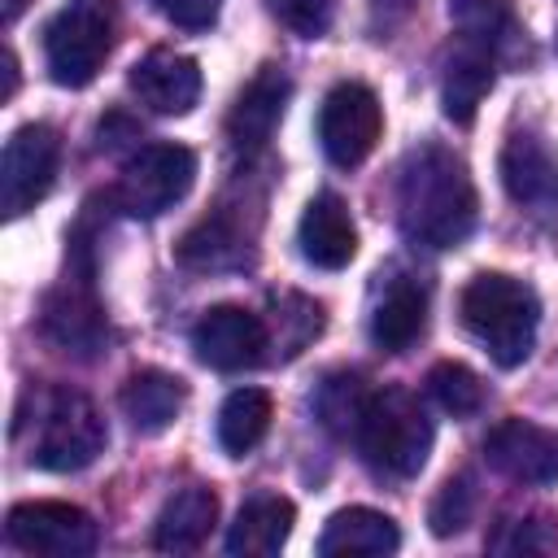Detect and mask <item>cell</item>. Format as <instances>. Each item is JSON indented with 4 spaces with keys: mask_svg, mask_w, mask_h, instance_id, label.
Returning <instances> with one entry per match:
<instances>
[{
    "mask_svg": "<svg viewBox=\"0 0 558 558\" xmlns=\"http://www.w3.org/2000/svg\"><path fill=\"white\" fill-rule=\"evenodd\" d=\"M397 218L414 244L458 248L480 218L466 161L445 144H418L397 170Z\"/></svg>",
    "mask_w": 558,
    "mask_h": 558,
    "instance_id": "obj_1",
    "label": "cell"
},
{
    "mask_svg": "<svg viewBox=\"0 0 558 558\" xmlns=\"http://www.w3.org/2000/svg\"><path fill=\"white\" fill-rule=\"evenodd\" d=\"M462 323L466 331L484 344V353L497 366H519L527 362L532 344H536V327H541V301L532 292V283L501 275V270H480L466 288H462Z\"/></svg>",
    "mask_w": 558,
    "mask_h": 558,
    "instance_id": "obj_2",
    "label": "cell"
},
{
    "mask_svg": "<svg viewBox=\"0 0 558 558\" xmlns=\"http://www.w3.org/2000/svg\"><path fill=\"white\" fill-rule=\"evenodd\" d=\"M353 440L379 475L410 480V475L423 471V462L432 453V418H427V410L418 405L414 392L384 388V392H371Z\"/></svg>",
    "mask_w": 558,
    "mask_h": 558,
    "instance_id": "obj_3",
    "label": "cell"
},
{
    "mask_svg": "<svg viewBox=\"0 0 558 558\" xmlns=\"http://www.w3.org/2000/svg\"><path fill=\"white\" fill-rule=\"evenodd\" d=\"M109 432L92 397L74 388H48L35 397V440H31V462L44 471H83L96 462L105 449Z\"/></svg>",
    "mask_w": 558,
    "mask_h": 558,
    "instance_id": "obj_4",
    "label": "cell"
},
{
    "mask_svg": "<svg viewBox=\"0 0 558 558\" xmlns=\"http://www.w3.org/2000/svg\"><path fill=\"white\" fill-rule=\"evenodd\" d=\"M118 31V4L113 0H70L57 9V17L44 26V57L48 74L61 87H87L105 57L113 52Z\"/></svg>",
    "mask_w": 558,
    "mask_h": 558,
    "instance_id": "obj_5",
    "label": "cell"
},
{
    "mask_svg": "<svg viewBox=\"0 0 558 558\" xmlns=\"http://www.w3.org/2000/svg\"><path fill=\"white\" fill-rule=\"evenodd\" d=\"M196 179V153L183 144H144L113 187V201L131 218H157L174 209Z\"/></svg>",
    "mask_w": 558,
    "mask_h": 558,
    "instance_id": "obj_6",
    "label": "cell"
},
{
    "mask_svg": "<svg viewBox=\"0 0 558 558\" xmlns=\"http://www.w3.org/2000/svg\"><path fill=\"white\" fill-rule=\"evenodd\" d=\"M384 135V109H379V96L366 87V83H336L327 96H323V109H318V144L327 153L331 166L340 170H353L362 166L375 144Z\"/></svg>",
    "mask_w": 558,
    "mask_h": 558,
    "instance_id": "obj_7",
    "label": "cell"
},
{
    "mask_svg": "<svg viewBox=\"0 0 558 558\" xmlns=\"http://www.w3.org/2000/svg\"><path fill=\"white\" fill-rule=\"evenodd\" d=\"M57 161H61V140L48 122H26L4 140V153H0L4 218H22L48 196V187L57 179Z\"/></svg>",
    "mask_w": 558,
    "mask_h": 558,
    "instance_id": "obj_8",
    "label": "cell"
},
{
    "mask_svg": "<svg viewBox=\"0 0 558 558\" xmlns=\"http://www.w3.org/2000/svg\"><path fill=\"white\" fill-rule=\"evenodd\" d=\"M4 536L22 554L83 558L100 545V527L87 510L70 501H22L4 514Z\"/></svg>",
    "mask_w": 558,
    "mask_h": 558,
    "instance_id": "obj_9",
    "label": "cell"
},
{
    "mask_svg": "<svg viewBox=\"0 0 558 558\" xmlns=\"http://www.w3.org/2000/svg\"><path fill=\"white\" fill-rule=\"evenodd\" d=\"M501 187L506 196L541 218V222H558V153L536 135V131H514L501 148Z\"/></svg>",
    "mask_w": 558,
    "mask_h": 558,
    "instance_id": "obj_10",
    "label": "cell"
},
{
    "mask_svg": "<svg viewBox=\"0 0 558 558\" xmlns=\"http://www.w3.org/2000/svg\"><path fill=\"white\" fill-rule=\"evenodd\" d=\"M192 349L214 371H248L266 357L270 331L244 305H209L192 327Z\"/></svg>",
    "mask_w": 558,
    "mask_h": 558,
    "instance_id": "obj_11",
    "label": "cell"
},
{
    "mask_svg": "<svg viewBox=\"0 0 558 558\" xmlns=\"http://www.w3.org/2000/svg\"><path fill=\"white\" fill-rule=\"evenodd\" d=\"M484 458L514 484H558V432L532 418H501L484 436Z\"/></svg>",
    "mask_w": 558,
    "mask_h": 558,
    "instance_id": "obj_12",
    "label": "cell"
},
{
    "mask_svg": "<svg viewBox=\"0 0 558 558\" xmlns=\"http://www.w3.org/2000/svg\"><path fill=\"white\" fill-rule=\"evenodd\" d=\"M39 331L61 349V353H74V357H96L109 327H105V314L87 288V279H70L61 288L48 292L44 301V314H39Z\"/></svg>",
    "mask_w": 558,
    "mask_h": 558,
    "instance_id": "obj_13",
    "label": "cell"
},
{
    "mask_svg": "<svg viewBox=\"0 0 558 558\" xmlns=\"http://www.w3.org/2000/svg\"><path fill=\"white\" fill-rule=\"evenodd\" d=\"M131 92L153 113L183 118L201 100V65L174 48H153L144 61L131 65Z\"/></svg>",
    "mask_w": 558,
    "mask_h": 558,
    "instance_id": "obj_14",
    "label": "cell"
},
{
    "mask_svg": "<svg viewBox=\"0 0 558 558\" xmlns=\"http://www.w3.org/2000/svg\"><path fill=\"white\" fill-rule=\"evenodd\" d=\"M288 96H292L288 74H283L279 65H262V70L244 83V92L235 96V105H231V113H227V135H231V144L244 148V153L266 148L270 135H275V126H279V118H283Z\"/></svg>",
    "mask_w": 558,
    "mask_h": 558,
    "instance_id": "obj_15",
    "label": "cell"
},
{
    "mask_svg": "<svg viewBox=\"0 0 558 558\" xmlns=\"http://www.w3.org/2000/svg\"><path fill=\"white\" fill-rule=\"evenodd\" d=\"M296 240H301V253H305L310 266H318V270H344L353 262V253H357V227H353L349 205L336 192L314 196L305 205V214H301Z\"/></svg>",
    "mask_w": 558,
    "mask_h": 558,
    "instance_id": "obj_16",
    "label": "cell"
},
{
    "mask_svg": "<svg viewBox=\"0 0 558 558\" xmlns=\"http://www.w3.org/2000/svg\"><path fill=\"white\" fill-rule=\"evenodd\" d=\"M296 510L279 493H257L235 510V523L227 527V554L231 558H275L292 536Z\"/></svg>",
    "mask_w": 558,
    "mask_h": 558,
    "instance_id": "obj_17",
    "label": "cell"
},
{
    "mask_svg": "<svg viewBox=\"0 0 558 558\" xmlns=\"http://www.w3.org/2000/svg\"><path fill=\"white\" fill-rule=\"evenodd\" d=\"M397 545H401L397 523L371 506L336 510L318 536L323 558H379V554H397Z\"/></svg>",
    "mask_w": 558,
    "mask_h": 558,
    "instance_id": "obj_18",
    "label": "cell"
},
{
    "mask_svg": "<svg viewBox=\"0 0 558 558\" xmlns=\"http://www.w3.org/2000/svg\"><path fill=\"white\" fill-rule=\"evenodd\" d=\"M214 523H218V493L205 488V484L179 488L153 523V545L161 554H192L209 541Z\"/></svg>",
    "mask_w": 558,
    "mask_h": 558,
    "instance_id": "obj_19",
    "label": "cell"
},
{
    "mask_svg": "<svg viewBox=\"0 0 558 558\" xmlns=\"http://www.w3.org/2000/svg\"><path fill=\"white\" fill-rule=\"evenodd\" d=\"M427 323V292L423 283H414L410 275H397L379 288V301L371 310V340L384 349V353H401L418 340Z\"/></svg>",
    "mask_w": 558,
    "mask_h": 558,
    "instance_id": "obj_20",
    "label": "cell"
},
{
    "mask_svg": "<svg viewBox=\"0 0 558 558\" xmlns=\"http://www.w3.org/2000/svg\"><path fill=\"white\" fill-rule=\"evenodd\" d=\"M118 401H122V414L131 418L135 432L157 436V432H166L179 418V410L187 401V384L179 375H170V371L148 366V371H135L122 384V397Z\"/></svg>",
    "mask_w": 558,
    "mask_h": 558,
    "instance_id": "obj_21",
    "label": "cell"
},
{
    "mask_svg": "<svg viewBox=\"0 0 558 558\" xmlns=\"http://www.w3.org/2000/svg\"><path fill=\"white\" fill-rule=\"evenodd\" d=\"M497 78V57H488L484 48L475 44H462L449 61H445V78H440V105H445V118L466 126L475 122L488 87Z\"/></svg>",
    "mask_w": 558,
    "mask_h": 558,
    "instance_id": "obj_22",
    "label": "cell"
},
{
    "mask_svg": "<svg viewBox=\"0 0 558 558\" xmlns=\"http://www.w3.org/2000/svg\"><path fill=\"white\" fill-rule=\"evenodd\" d=\"M449 17L466 44L484 48L497 61L523 52V26H519L510 0H449Z\"/></svg>",
    "mask_w": 558,
    "mask_h": 558,
    "instance_id": "obj_23",
    "label": "cell"
},
{
    "mask_svg": "<svg viewBox=\"0 0 558 558\" xmlns=\"http://www.w3.org/2000/svg\"><path fill=\"white\" fill-rule=\"evenodd\" d=\"M270 418H275V405L262 388H235L218 410V445L231 458H244L248 449L262 445Z\"/></svg>",
    "mask_w": 558,
    "mask_h": 558,
    "instance_id": "obj_24",
    "label": "cell"
},
{
    "mask_svg": "<svg viewBox=\"0 0 558 558\" xmlns=\"http://www.w3.org/2000/svg\"><path fill=\"white\" fill-rule=\"evenodd\" d=\"M244 257V244H240V231L214 214V218H201L183 240H179V262L183 266H196V270H222V266H235Z\"/></svg>",
    "mask_w": 558,
    "mask_h": 558,
    "instance_id": "obj_25",
    "label": "cell"
},
{
    "mask_svg": "<svg viewBox=\"0 0 558 558\" xmlns=\"http://www.w3.org/2000/svg\"><path fill=\"white\" fill-rule=\"evenodd\" d=\"M366 401H371V392L362 388V379L349 375V371H340V375H327V379L318 384V392H314V414H318V423H323L327 432H336V436H357V423H362V414H366Z\"/></svg>",
    "mask_w": 558,
    "mask_h": 558,
    "instance_id": "obj_26",
    "label": "cell"
},
{
    "mask_svg": "<svg viewBox=\"0 0 558 558\" xmlns=\"http://www.w3.org/2000/svg\"><path fill=\"white\" fill-rule=\"evenodd\" d=\"M427 392H432V401L445 410V414H453V418H471V414H480L484 410V379L471 371V366H462V362H436L432 371H427Z\"/></svg>",
    "mask_w": 558,
    "mask_h": 558,
    "instance_id": "obj_27",
    "label": "cell"
},
{
    "mask_svg": "<svg viewBox=\"0 0 558 558\" xmlns=\"http://www.w3.org/2000/svg\"><path fill=\"white\" fill-rule=\"evenodd\" d=\"M488 549L493 554H510V558H554L558 554V519L554 514L506 519L488 536Z\"/></svg>",
    "mask_w": 558,
    "mask_h": 558,
    "instance_id": "obj_28",
    "label": "cell"
},
{
    "mask_svg": "<svg viewBox=\"0 0 558 558\" xmlns=\"http://www.w3.org/2000/svg\"><path fill=\"white\" fill-rule=\"evenodd\" d=\"M275 305V336H279V349L292 357L301 353L318 331H323V305L310 301V296H296V292H283V296H270Z\"/></svg>",
    "mask_w": 558,
    "mask_h": 558,
    "instance_id": "obj_29",
    "label": "cell"
},
{
    "mask_svg": "<svg viewBox=\"0 0 558 558\" xmlns=\"http://www.w3.org/2000/svg\"><path fill=\"white\" fill-rule=\"evenodd\" d=\"M471 514H475V488H471V475H453V480L440 484L427 523H432L436 536H453V532H462V527L471 523Z\"/></svg>",
    "mask_w": 558,
    "mask_h": 558,
    "instance_id": "obj_30",
    "label": "cell"
},
{
    "mask_svg": "<svg viewBox=\"0 0 558 558\" xmlns=\"http://www.w3.org/2000/svg\"><path fill=\"white\" fill-rule=\"evenodd\" d=\"M270 13L301 39H318L327 35L331 17H336V0H270Z\"/></svg>",
    "mask_w": 558,
    "mask_h": 558,
    "instance_id": "obj_31",
    "label": "cell"
},
{
    "mask_svg": "<svg viewBox=\"0 0 558 558\" xmlns=\"http://www.w3.org/2000/svg\"><path fill=\"white\" fill-rule=\"evenodd\" d=\"M153 4L179 31H209L218 22V9H222V0H153Z\"/></svg>",
    "mask_w": 558,
    "mask_h": 558,
    "instance_id": "obj_32",
    "label": "cell"
},
{
    "mask_svg": "<svg viewBox=\"0 0 558 558\" xmlns=\"http://www.w3.org/2000/svg\"><path fill=\"white\" fill-rule=\"evenodd\" d=\"M0 61H4V92H0V100H13V92H17V57L4 48Z\"/></svg>",
    "mask_w": 558,
    "mask_h": 558,
    "instance_id": "obj_33",
    "label": "cell"
},
{
    "mask_svg": "<svg viewBox=\"0 0 558 558\" xmlns=\"http://www.w3.org/2000/svg\"><path fill=\"white\" fill-rule=\"evenodd\" d=\"M22 4H26V0H4V22H13V17L22 13Z\"/></svg>",
    "mask_w": 558,
    "mask_h": 558,
    "instance_id": "obj_34",
    "label": "cell"
}]
</instances>
